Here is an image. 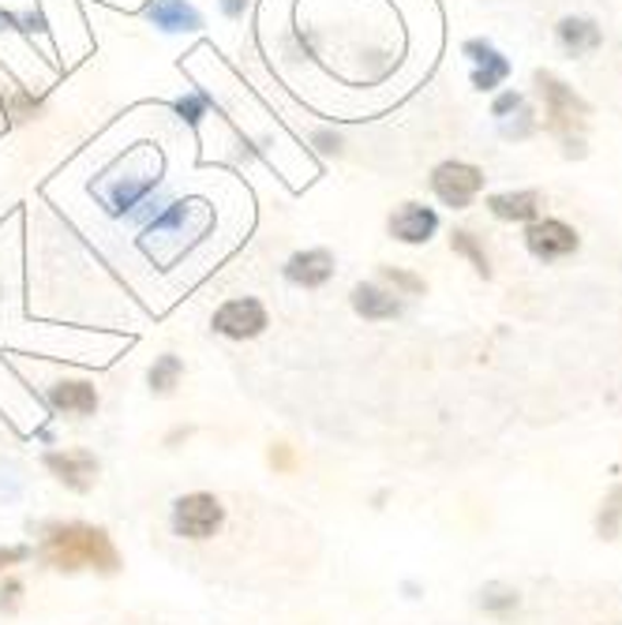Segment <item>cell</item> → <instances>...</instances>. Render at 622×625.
I'll return each mask as SVG.
<instances>
[{"label":"cell","mask_w":622,"mask_h":625,"mask_svg":"<svg viewBox=\"0 0 622 625\" xmlns=\"http://www.w3.org/2000/svg\"><path fill=\"white\" fill-rule=\"evenodd\" d=\"M285 278L301 288H322L330 278H335V255L322 248L296 251L293 259L285 262Z\"/></svg>","instance_id":"30bf717a"},{"label":"cell","mask_w":622,"mask_h":625,"mask_svg":"<svg viewBox=\"0 0 622 625\" xmlns=\"http://www.w3.org/2000/svg\"><path fill=\"white\" fill-rule=\"evenodd\" d=\"M267 307H262L256 296H244V300H230L214 311V330L222 338H233V341H248V338H259L267 330Z\"/></svg>","instance_id":"8992f818"},{"label":"cell","mask_w":622,"mask_h":625,"mask_svg":"<svg viewBox=\"0 0 622 625\" xmlns=\"http://www.w3.org/2000/svg\"><path fill=\"white\" fill-rule=\"evenodd\" d=\"M379 274H383V281H390L394 288H401V293H406V296H420V293H424V281H420L416 274H409V270L383 267Z\"/></svg>","instance_id":"ffe728a7"},{"label":"cell","mask_w":622,"mask_h":625,"mask_svg":"<svg viewBox=\"0 0 622 625\" xmlns=\"http://www.w3.org/2000/svg\"><path fill=\"white\" fill-rule=\"evenodd\" d=\"M540 191H498L488 199V210L498 222H537L540 217Z\"/></svg>","instance_id":"4fadbf2b"},{"label":"cell","mask_w":622,"mask_h":625,"mask_svg":"<svg viewBox=\"0 0 622 625\" xmlns=\"http://www.w3.org/2000/svg\"><path fill=\"white\" fill-rule=\"evenodd\" d=\"M577 244H582L577 228L559 222V217H544V222L537 217V222H529V228H525V248L537 255V259H544V262L566 259V255L577 251Z\"/></svg>","instance_id":"5b68a950"},{"label":"cell","mask_w":622,"mask_h":625,"mask_svg":"<svg viewBox=\"0 0 622 625\" xmlns=\"http://www.w3.org/2000/svg\"><path fill=\"white\" fill-rule=\"evenodd\" d=\"M480 606L492 614H510L514 606H518V592L506 585H484V592H480Z\"/></svg>","instance_id":"d6986e66"},{"label":"cell","mask_w":622,"mask_h":625,"mask_svg":"<svg viewBox=\"0 0 622 625\" xmlns=\"http://www.w3.org/2000/svg\"><path fill=\"white\" fill-rule=\"evenodd\" d=\"M180 375H184L180 356L165 352V356L154 359V367H151V375H146V382H151L154 393H173V390H177V382H180Z\"/></svg>","instance_id":"e0dca14e"},{"label":"cell","mask_w":622,"mask_h":625,"mask_svg":"<svg viewBox=\"0 0 622 625\" xmlns=\"http://www.w3.org/2000/svg\"><path fill=\"white\" fill-rule=\"evenodd\" d=\"M146 15H151L154 26H162V31H199L203 26V15L196 12L191 4H184V0H154L151 8H146Z\"/></svg>","instance_id":"9a60e30c"},{"label":"cell","mask_w":622,"mask_h":625,"mask_svg":"<svg viewBox=\"0 0 622 625\" xmlns=\"http://www.w3.org/2000/svg\"><path fill=\"white\" fill-rule=\"evenodd\" d=\"M20 595H23V580L8 577L4 585H0V614H15V611H20Z\"/></svg>","instance_id":"44dd1931"},{"label":"cell","mask_w":622,"mask_h":625,"mask_svg":"<svg viewBox=\"0 0 622 625\" xmlns=\"http://www.w3.org/2000/svg\"><path fill=\"white\" fill-rule=\"evenodd\" d=\"M49 404L72 416H94L98 412V390L91 382H57L49 390Z\"/></svg>","instance_id":"5bb4252c"},{"label":"cell","mask_w":622,"mask_h":625,"mask_svg":"<svg viewBox=\"0 0 622 625\" xmlns=\"http://www.w3.org/2000/svg\"><path fill=\"white\" fill-rule=\"evenodd\" d=\"M353 311L367 322H390L401 315V300L379 285H356L353 288Z\"/></svg>","instance_id":"7c38bea8"},{"label":"cell","mask_w":622,"mask_h":625,"mask_svg":"<svg viewBox=\"0 0 622 625\" xmlns=\"http://www.w3.org/2000/svg\"><path fill=\"white\" fill-rule=\"evenodd\" d=\"M484 188V173L469 162H443L432 169V191L443 207L450 210H466L472 199Z\"/></svg>","instance_id":"277c9868"},{"label":"cell","mask_w":622,"mask_h":625,"mask_svg":"<svg viewBox=\"0 0 622 625\" xmlns=\"http://www.w3.org/2000/svg\"><path fill=\"white\" fill-rule=\"evenodd\" d=\"M188 435H191V427H177V431H169V438H165V443H169V446H177L180 438H188Z\"/></svg>","instance_id":"4316f807"},{"label":"cell","mask_w":622,"mask_h":625,"mask_svg":"<svg viewBox=\"0 0 622 625\" xmlns=\"http://www.w3.org/2000/svg\"><path fill=\"white\" fill-rule=\"evenodd\" d=\"M435 233H439V214L432 207L406 202L390 214V236L401 244H427Z\"/></svg>","instance_id":"ba28073f"},{"label":"cell","mask_w":622,"mask_h":625,"mask_svg":"<svg viewBox=\"0 0 622 625\" xmlns=\"http://www.w3.org/2000/svg\"><path fill=\"white\" fill-rule=\"evenodd\" d=\"M225 524V506L207 491H196V495H184L173 506V532L180 540H210L218 535V528Z\"/></svg>","instance_id":"3957f363"},{"label":"cell","mask_w":622,"mask_h":625,"mask_svg":"<svg viewBox=\"0 0 622 625\" xmlns=\"http://www.w3.org/2000/svg\"><path fill=\"white\" fill-rule=\"evenodd\" d=\"M537 86L544 94V109H548V131L559 135V143L566 146L571 157H585V143H582V128L585 117L592 113V105L574 94V86H566L555 72H537Z\"/></svg>","instance_id":"7a4b0ae2"},{"label":"cell","mask_w":622,"mask_h":625,"mask_svg":"<svg viewBox=\"0 0 622 625\" xmlns=\"http://www.w3.org/2000/svg\"><path fill=\"white\" fill-rule=\"evenodd\" d=\"M270 464H274L278 472H293V469H296V453H293V446H285V443L270 446Z\"/></svg>","instance_id":"cb8c5ba5"},{"label":"cell","mask_w":622,"mask_h":625,"mask_svg":"<svg viewBox=\"0 0 622 625\" xmlns=\"http://www.w3.org/2000/svg\"><path fill=\"white\" fill-rule=\"evenodd\" d=\"M450 248H454V255H466V259L472 262V270H477L480 278H492V259H488L484 244H480L477 236L469 233V228H454Z\"/></svg>","instance_id":"2e32d148"},{"label":"cell","mask_w":622,"mask_h":625,"mask_svg":"<svg viewBox=\"0 0 622 625\" xmlns=\"http://www.w3.org/2000/svg\"><path fill=\"white\" fill-rule=\"evenodd\" d=\"M244 8H248V0H222V12L230 15V20H240Z\"/></svg>","instance_id":"484cf974"},{"label":"cell","mask_w":622,"mask_h":625,"mask_svg":"<svg viewBox=\"0 0 622 625\" xmlns=\"http://www.w3.org/2000/svg\"><path fill=\"white\" fill-rule=\"evenodd\" d=\"M26 554H31L26 547H0V569H4V566H15V562H23Z\"/></svg>","instance_id":"d4e9b609"},{"label":"cell","mask_w":622,"mask_h":625,"mask_svg":"<svg viewBox=\"0 0 622 625\" xmlns=\"http://www.w3.org/2000/svg\"><path fill=\"white\" fill-rule=\"evenodd\" d=\"M46 469L57 475L68 491H79V495H86V491L94 487V480H98V461H94V453H86V450L46 453Z\"/></svg>","instance_id":"9c48e42d"},{"label":"cell","mask_w":622,"mask_h":625,"mask_svg":"<svg viewBox=\"0 0 622 625\" xmlns=\"http://www.w3.org/2000/svg\"><path fill=\"white\" fill-rule=\"evenodd\" d=\"M555 34H559V46L571 52V57H585V52H597L603 46L600 26L585 20V15H566V20L555 26Z\"/></svg>","instance_id":"8fae6325"},{"label":"cell","mask_w":622,"mask_h":625,"mask_svg":"<svg viewBox=\"0 0 622 625\" xmlns=\"http://www.w3.org/2000/svg\"><path fill=\"white\" fill-rule=\"evenodd\" d=\"M461 52L477 64V72H472V86H477V91H498V86L510 79V60H506L492 42L472 38L461 46Z\"/></svg>","instance_id":"52a82bcc"},{"label":"cell","mask_w":622,"mask_h":625,"mask_svg":"<svg viewBox=\"0 0 622 625\" xmlns=\"http://www.w3.org/2000/svg\"><path fill=\"white\" fill-rule=\"evenodd\" d=\"M177 113H180L184 120H188V125H199V120H203V113H207V105H203L199 94H188V98L177 102Z\"/></svg>","instance_id":"7402d4cb"},{"label":"cell","mask_w":622,"mask_h":625,"mask_svg":"<svg viewBox=\"0 0 622 625\" xmlns=\"http://www.w3.org/2000/svg\"><path fill=\"white\" fill-rule=\"evenodd\" d=\"M597 528H600L603 540H615V535L622 532V483H619L615 491H611L608 498H603V509H600V517H597Z\"/></svg>","instance_id":"ac0fdd59"},{"label":"cell","mask_w":622,"mask_h":625,"mask_svg":"<svg viewBox=\"0 0 622 625\" xmlns=\"http://www.w3.org/2000/svg\"><path fill=\"white\" fill-rule=\"evenodd\" d=\"M42 562L60 574H75V569H94L102 577H113L120 569V554L113 547L109 532L91 524H49L46 540H42Z\"/></svg>","instance_id":"6da1fadb"},{"label":"cell","mask_w":622,"mask_h":625,"mask_svg":"<svg viewBox=\"0 0 622 625\" xmlns=\"http://www.w3.org/2000/svg\"><path fill=\"white\" fill-rule=\"evenodd\" d=\"M521 105H525V98H521L518 91H506V94H498V98H495V105H492V117L506 120L514 109H521Z\"/></svg>","instance_id":"603a6c76"}]
</instances>
